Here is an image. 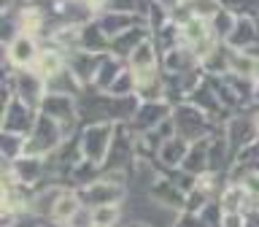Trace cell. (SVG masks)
I'll use <instances>...</instances> for the list:
<instances>
[{
  "instance_id": "cell-6",
  "label": "cell",
  "mask_w": 259,
  "mask_h": 227,
  "mask_svg": "<svg viewBox=\"0 0 259 227\" xmlns=\"http://www.w3.org/2000/svg\"><path fill=\"white\" fill-rule=\"evenodd\" d=\"M224 227H243V224H240V216H238V214H235V216H232V214H227Z\"/></svg>"
},
{
  "instance_id": "cell-4",
  "label": "cell",
  "mask_w": 259,
  "mask_h": 227,
  "mask_svg": "<svg viewBox=\"0 0 259 227\" xmlns=\"http://www.w3.org/2000/svg\"><path fill=\"white\" fill-rule=\"evenodd\" d=\"M73 208H76V200H73L70 195H65V198L57 200L54 214H57V216H68V214H73Z\"/></svg>"
},
{
  "instance_id": "cell-7",
  "label": "cell",
  "mask_w": 259,
  "mask_h": 227,
  "mask_svg": "<svg viewBox=\"0 0 259 227\" xmlns=\"http://www.w3.org/2000/svg\"><path fill=\"white\" fill-rule=\"evenodd\" d=\"M254 70H256V73H259V62H254Z\"/></svg>"
},
{
  "instance_id": "cell-1",
  "label": "cell",
  "mask_w": 259,
  "mask_h": 227,
  "mask_svg": "<svg viewBox=\"0 0 259 227\" xmlns=\"http://www.w3.org/2000/svg\"><path fill=\"white\" fill-rule=\"evenodd\" d=\"M11 54H14V60L19 62V65H24V62H30L32 60V41L27 38V35H22V38H16L14 41V49H11Z\"/></svg>"
},
{
  "instance_id": "cell-2",
  "label": "cell",
  "mask_w": 259,
  "mask_h": 227,
  "mask_svg": "<svg viewBox=\"0 0 259 227\" xmlns=\"http://www.w3.org/2000/svg\"><path fill=\"white\" fill-rule=\"evenodd\" d=\"M38 68H40L44 76H52V73L62 70V60L54 52H44V54H40V60H38Z\"/></svg>"
},
{
  "instance_id": "cell-5",
  "label": "cell",
  "mask_w": 259,
  "mask_h": 227,
  "mask_svg": "<svg viewBox=\"0 0 259 227\" xmlns=\"http://www.w3.org/2000/svg\"><path fill=\"white\" fill-rule=\"evenodd\" d=\"M113 219H116V208H97L95 211V224H100V227H108Z\"/></svg>"
},
{
  "instance_id": "cell-3",
  "label": "cell",
  "mask_w": 259,
  "mask_h": 227,
  "mask_svg": "<svg viewBox=\"0 0 259 227\" xmlns=\"http://www.w3.org/2000/svg\"><path fill=\"white\" fill-rule=\"evenodd\" d=\"M219 11L216 0H194V14L197 16H213Z\"/></svg>"
},
{
  "instance_id": "cell-8",
  "label": "cell",
  "mask_w": 259,
  "mask_h": 227,
  "mask_svg": "<svg viewBox=\"0 0 259 227\" xmlns=\"http://www.w3.org/2000/svg\"><path fill=\"white\" fill-rule=\"evenodd\" d=\"M256 130H259V114H256Z\"/></svg>"
}]
</instances>
